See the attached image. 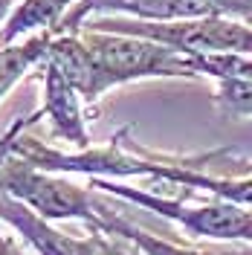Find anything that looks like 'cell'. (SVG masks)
<instances>
[{
	"label": "cell",
	"mask_w": 252,
	"mask_h": 255,
	"mask_svg": "<svg viewBox=\"0 0 252 255\" xmlns=\"http://www.w3.org/2000/svg\"><path fill=\"white\" fill-rule=\"evenodd\" d=\"M81 29L151 38L180 49L183 55H221V52L252 55V26L226 15L186 17V20H136L119 15H93L81 23Z\"/></svg>",
	"instance_id": "6da1fadb"
},
{
	"label": "cell",
	"mask_w": 252,
	"mask_h": 255,
	"mask_svg": "<svg viewBox=\"0 0 252 255\" xmlns=\"http://www.w3.org/2000/svg\"><path fill=\"white\" fill-rule=\"evenodd\" d=\"M0 191L17 197L47 221H81L93 232L105 235V218H102L105 200H99L90 189H81L52 171H41L38 165L20 159L3 145H0Z\"/></svg>",
	"instance_id": "7a4b0ae2"
},
{
	"label": "cell",
	"mask_w": 252,
	"mask_h": 255,
	"mask_svg": "<svg viewBox=\"0 0 252 255\" xmlns=\"http://www.w3.org/2000/svg\"><path fill=\"white\" fill-rule=\"evenodd\" d=\"M90 189L122 197V200L136 203V206L148 209V212H157L162 218L180 223L189 235H200V238H212V241H244V244H252V209L232 203V200L215 197L209 203L191 206V203H186V197L194 189H189L183 197H168V194H157V191L133 189V186L116 183V180H108V177H93Z\"/></svg>",
	"instance_id": "3957f363"
},
{
	"label": "cell",
	"mask_w": 252,
	"mask_h": 255,
	"mask_svg": "<svg viewBox=\"0 0 252 255\" xmlns=\"http://www.w3.org/2000/svg\"><path fill=\"white\" fill-rule=\"evenodd\" d=\"M81 38L113 73L116 87L142 79H197L191 58L168 44L136 38V35L93 29H81Z\"/></svg>",
	"instance_id": "277c9868"
},
{
	"label": "cell",
	"mask_w": 252,
	"mask_h": 255,
	"mask_svg": "<svg viewBox=\"0 0 252 255\" xmlns=\"http://www.w3.org/2000/svg\"><path fill=\"white\" fill-rule=\"evenodd\" d=\"M0 221L9 223L38 255H99L108 241L102 232H93L90 238L64 235L55 226H49L44 215H38L35 209H29L6 191H0Z\"/></svg>",
	"instance_id": "5b68a950"
},
{
	"label": "cell",
	"mask_w": 252,
	"mask_h": 255,
	"mask_svg": "<svg viewBox=\"0 0 252 255\" xmlns=\"http://www.w3.org/2000/svg\"><path fill=\"white\" fill-rule=\"evenodd\" d=\"M93 15H119L136 20H186V17L218 15L209 0H79L58 32H79Z\"/></svg>",
	"instance_id": "8992f818"
},
{
	"label": "cell",
	"mask_w": 252,
	"mask_h": 255,
	"mask_svg": "<svg viewBox=\"0 0 252 255\" xmlns=\"http://www.w3.org/2000/svg\"><path fill=\"white\" fill-rule=\"evenodd\" d=\"M47 61L61 70L67 81L81 93L84 102H96L116 87L113 73L102 64V58L84 44L81 32H58L49 44Z\"/></svg>",
	"instance_id": "52a82bcc"
},
{
	"label": "cell",
	"mask_w": 252,
	"mask_h": 255,
	"mask_svg": "<svg viewBox=\"0 0 252 255\" xmlns=\"http://www.w3.org/2000/svg\"><path fill=\"white\" fill-rule=\"evenodd\" d=\"M35 116L47 119L52 133L64 142L76 145L79 151L93 145L84 113H81V93L67 81L61 70L49 61H44V105Z\"/></svg>",
	"instance_id": "ba28073f"
},
{
	"label": "cell",
	"mask_w": 252,
	"mask_h": 255,
	"mask_svg": "<svg viewBox=\"0 0 252 255\" xmlns=\"http://www.w3.org/2000/svg\"><path fill=\"white\" fill-rule=\"evenodd\" d=\"M79 0H20L12 15L6 17V23L0 26V47L17 44V38L35 35V32H55L61 29L67 12L76 6Z\"/></svg>",
	"instance_id": "9c48e42d"
},
{
	"label": "cell",
	"mask_w": 252,
	"mask_h": 255,
	"mask_svg": "<svg viewBox=\"0 0 252 255\" xmlns=\"http://www.w3.org/2000/svg\"><path fill=\"white\" fill-rule=\"evenodd\" d=\"M52 38H55V32L47 29V32H35V35H29L26 41L0 47V102H3V96L9 93L35 64L47 61V52H49Z\"/></svg>",
	"instance_id": "30bf717a"
},
{
	"label": "cell",
	"mask_w": 252,
	"mask_h": 255,
	"mask_svg": "<svg viewBox=\"0 0 252 255\" xmlns=\"http://www.w3.org/2000/svg\"><path fill=\"white\" fill-rule=\"evenodd\" d=\"M102 218H105V235H116V238L130 241L142 255H221V253H200V250H189V247H180L171 241H162L157 235H151L148 229H142L136 223L125 221L116 209H111L108 203L102 206Z\"/></svg>",
	"instance_id": "8fae6325"
},
{
	"label": "cell",
	"mask_w": 252,
	"mask_h": 255,
	"mask_svg": "<svg viewBox=\"0 0 252 255\" xmlns=\"http://www.w3.org/2000/svg\"><path fill=\"white\" fill-rule=\"evenodd\" d=\"M197 76L212 79H244L252 81V55L221 52V55H189Z\"/></svg>",
	"instance_id": "7c38bea8"
},
{
	"label": "cell",
	"mask_w": 252,
	"mask_h": 255,
	"mask_svg": "<svg viewBox=\"0 0 252 255\" xmlns=\"http://www.w3.org/2000/svg\"><path fill=\"white\" fill-rule=\"evenodd\" d=\"M215 105L223 116H252V81L218 79Z\"/></svg>",
	"instance_id": "4fadbf2b"
},
{
	"label": "cell",
	"mask_w": 252,
	"mask_h": 255,
	"mask_svg": "<svg viewBox=\"0 0 252 255\" xmlns=\"http://www.w3.org/2000/svg\"><path fill=\"white\" fill-rule=\"evenodd\" d=\"M215 6L218 15H226V17H238L244 23L252 26V0H209Z\"/></svg>",
	"instance_id": "5bb4252c"
},
{
	"label": "cell",
	"mask_w": 252,
	"mask_h": 255,
	"mask_svg": "<svg viewBox=\"0 0 252 255\" xmlns=\"http://www.w3.org/2000/svg\"><path fill=\"white\" fill-rule=\"evenodd\" d=\"M0 255H23V250L17 247V241L9 238L3 229H0Z\"/></svg>",
	"instance_id": "9a60e30c"
},
{
	"label": "cell",
	"mask_w": 252,
	"mask_h": 255,
	"mask_svg": "<svg viewBox=\"0 0 252 255\" xmlns=\"http://www.w3.org/2000/svg\"><path fill=\"white\" fill-rule=\"evenodd\" d=\"M12 6H15V0H0V26L6 23V17L12 15Z\"/></svg>",
	"instance_id": "2e32d148"
},
{
	"label": "cell",
	"mask_w": 252,
	"mask_h": 255,
	"mask_svg": "<svg viewBox=\"0 0 252 255\" xmlns=\"http://www.w3.org/2000/svg\"><path fill=\"white\" fill-rule=\"evenodd\" d=\"M232 255H252V244L247 247V250H238V253H232Z\"/></svg>",
	"instance_id": "e0dca14e"
}]
</instances>
